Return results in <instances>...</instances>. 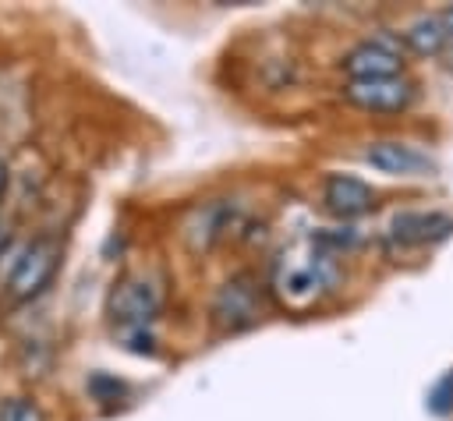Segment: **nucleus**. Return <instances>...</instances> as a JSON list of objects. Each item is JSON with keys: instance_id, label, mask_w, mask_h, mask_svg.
Here are the masks:
<instances>
[{"instance_id": "nucleus-10", "label": "nucleus", "mask_w": 453, "mask_h": 421, "mask_svg": "<svg viewBox=\"0 0 453 421\" xmlns=\"http://www.w3.org/2000/svg\"><path fill=\"white\" fill-rule=\"evenodd\" d=\"M400 35H403L407 57H421V60H442V53L453 42V35L439 14H421V18L407 21L400 28Z\"/></svg>"}, {"instance_id": "nucleus-1", "label": "nucleus", "mask_w": 453, "mask_h": 421, "mask_svg": "<svg viewBox=\"0 0 453 421\" xmlns=\"http://www.w3.org/2000/svg\"><path fill=\"white\" fill-rule=\"evenodd\" d=\"M340 71L347 74V81L407 74V46H403V35L396 28H375L372 35L357 39L340 57Z\"/></svg>"}, {"instance_id": "nucleus-13", "label": "nucleus", "mask_w": 453, "mask_h": 421, "mask_svg": "<svg viewBox=\"0 0 453 421\" xmlns=\"http://www.w3.org/2000/svg\"><path fill=\"white\" fill-rule=\"evenodd\" d=\"M439 18L446 21V28H449V35H453V4H449V7H442V11H439Z\"/></svg>"}, {"instance_id": "nucleus-6", "label": "nucleus", "mask_w": 453, "mask_h": 421, "mask_svg": "<svg viewBox=\"0 0 453 421\" xmlns=\"http://www.w3.org/2000/svg\"><path fill=\"white\" fill-rule=\"evenodd\" d=\"M159 304H163V287L152 276H127L110 294V315L124 329H145V322L156 318Z\"/></svg>"}, {"instance_id": "nucleus-2", "label": "nucleus", "mask_w": 453, "mask_h": 421, "mask_svg": "<svg viewBox=\"0 0 453 421\" xmlns=\"http://www.w3.org/2000/svg\"><path fill=\"white\" fill-rule=\"evenodd\" d=\"M453 233V212L442 209H400L389 216L386 230H382V244L386 251H418V248H432L442 244Z\"/></svg>"}, {"instance_id": "nucleus-15", "label": "nucleus", "mask_w": 453, "mask_h": 421, "mask_svg": "<svg viewBox=\"0 0 453 421\" xmlns=\"http://www.w3.org/2000/svg\"><path fill=\"white\" fill-rule=\"evenodd\" d=\"M4 184H7V166H4V159H0V191H4Z\"/></svg>"}, {"instance_id": "nucleus-12", "label": "nucleus", "mask_w": 453, "mask_h": 421, "mask_svg": "<svg viewBox=\"0 0 453 421\" xmlns=\"http://www.w3.org/2000/svg\"><path fill=\"white\" fill-rule=\"evenodd\" d=\"M0 417L4 421H39V410L28 403V400H7L0 407Z\"/></svg>"}, {"instance_id": "nucleus-8", "label": "nucleus", "mask_w": 453, "mask_h": 421, "mask_svg": "<svg viewBox=\"0 0 453 421\" xmlns=\"http://www.w3.org/2000/svg\"><path fill=\"white\" fill-rule=\"evenodd\" d=\"M234 212H237V209H234L230 198H212V202L198 205V209L191 212V219L184 223V241H188V248H191V251H209L212 244H219V241L226 237V230L237 223Z\"/></svg>"}, {"instance_id": "nucleus-14", "label": "nucleus", "mask_w": 453, "mask_h": 421, "mask_svg": "<svg viewBox=\"0 0 453 421\" xmlns=\"http://www.w3.org/2000/svg\"><path fill=\"white\" fill-rule=\"evenodd\" d=\"M442 67H446V71H449V74H453V42H449V50H446V53H442Z\"/></svg>"}, {"instance_id": "nucleus-11", "label": "nucleus", "mask_w": 453, "mask_h": 421, "mask_svg": "<svg viewBox=\"0 0 453 421\" xmlns=\"http://www.w3.org/2000/svg\"><path fill=\"white\" fill-rule=\"evenodd\" d=\"M428 410H432V414H449V410H453V371L442 375V379L435 382V389L428 393Z\"/></svg>"}, {"instance_id": "nucleus-7", "label": "nucleus", "mask_w": 453, "mask_h": 421, "mask_svg": "<svg viewBox=\"0 0 453 421\" xmlns=\"http://www.w3.org/2000/svg\"><path fill=\"white\" fill-rule=\"evenodd\" d=\"M375 188L354 173H326L322 180V205L336 219H357L375 209Z\"/></svg>"}, {"instance_id": "nucleus-9", "label": "nucleus", "mask_w": 453, "mask_h": 421, "mask_svg": "<svg viewBox=\"0 0 453 421\" xmlns=\"http://www.w3.org/2000/svg\"><path fill=\"white\" fill-rule=\"evenodd\" d=\"M57 255H60V248L50 237H39L32 248H25V255L18 258V265L11 272V294L14 297H32L50 279V272L57 265Z\"/></svg>"}, {"instance_id": "nucleus-3", "label": "nucleus", "mask_w": 453, "mask_h": 421, "mask_svg": "<svg viewBox=\"0 0 453 421\" xmlns=\"http://www.w3.org/2000/svg\"><path fill=\"white\" fill-rule=\"evenodd\" d=\"M343 103L361 110V113H407L418 99V81L411 74H393V78H357V81H343L340 88Z\"/></svg>"}, {"instance_id": "nucleus-5", "label": "nucleus", "mask_w": 453, "mask_h": 421, "mask_svg": "<svg viewBox=\"0 0 453 421\" xmlns=\"http://www.w3.org/2000/svg\"><path fill=\"white\" fill-rule=\"evenodd\" d=\"M361 159L372 170H379L386 177H403V180L407 177H432V170H435V159L407 138H372L365 145Z\"/></svg>"}, {"instance_id": "nucleus-4", "label": "nucleus", "mask_w": 453, "mask_h": 421, "mask_svg": "<svg viewBox=\"0 0 453 421\" xmlns=\"http://www.w3.org/2000/svg\"><path fill=\"white\" fill-rule=\"evenodd\" d=\"M209 315L219 333H241V329L255 325L262 318V290H258L255 276L237 272V276L223 279L212 294Z\"/></svg>"}]
</instances>
